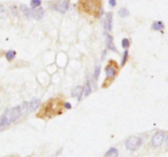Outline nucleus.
Returning <instances> with one entry per match:
<instances>
[{"label":"nucleus","mask_w":168,"mask_h":157,"mask_svg":"<svg viewBox=\"0 0 168 157\" xmlns=\"http://www.w3.org/2000/svg\"><path fill=\"white\" fill-rule=\"evenodd\" d=\"M100 72H101V67L99 65H97L95 69V73H94V77H95V79H98V77H99Z\"/></svg>","instance_id":"21"},{"label":"nucleus","mask_w":168,"mask_h":157,"mask_svg":"<svg viewBox=\"0 0 168 157\" xmlns=\"http://www.w3.org/2000/svg\"><path fill=\"white\" fill-rule=\"evenodd\" d=\"M91 90H92V88H91V85H90V83L89 81H88L85 84V89H84V95L85 96H89L91 92Z\"/></svg>","instance_id":"20"},{"label":"nucleus","mask_w":168,"mask_h":157,"mask_svg":"<svg viewBox=\"0 0 168 157\" xmlns=\"http://www.w3.org/2000/svg\"><path fill=\"white\" fill-rule=\"evenodd\" d=\"M40 104V99L39 98H34V99L31 100V102H30V104L28 105V109H29L30 111H34L36 110L37 108L39 107V106Z\"/></svg>","instance_id":"11"},{"label":"nucleus","mask_w":168,"mask_h":157,"mask_svg":"<svg viewBox=\"0 0 168 157\" xmlns=\"http://www.w3.org/2000/svg\"><path fill=\"white\" fill-rule=\"evenodd\" d=\"M44 14H45V11L42 8H39L37 9H30V16H32L37 21L41 20L44 16Z\"/></svg>","instance_id":"7"},{"label":"nucleus","mask_w":168,"mask_h":157,"mask_svg":"<svg viewBox=\"0 0 168 157\" xmlns=\"http://www.w3.org/2000/svg\"><path fill=\"white\" fill-rule=\"evenodd\" d=\"M118 15L121 17L124 18V17H126V16H128L130 15V12H129L128 9H126V8H121L120 9L118 12Z\"/></svg>","instance_id":"16"},{"label":"nucleus","mask_w":168,"mask_h":157,"mask_svg":"<svg viewBox=\"0 0 168 157\" xmlns=\"http://www.w3.org/2000/svg\"><path fill=\"white\" fill-rule=\"evenodd\" d=\"M21 11L23 12L24 15L27 16V18H30V9L28 8L26 5H21Z\"/></svg>","instance_id":"15"},{"label":"nucleus","mask_w":168,"mask_h":157,"mask_svg":"<svg viewBox=\"0 0 168 157\" xmlns=\"http://www.w3.org/2000/svg\"><path fill=\"white\" fill-rule=\"evenodd\" d=\"M164 138H165L164 132H162V131L157 132L152 138V141H151L152 145L153 147H160L163 144Z\"/></svg>","instance_id":"4"},{"label":"nucleus","mask_w":168,"mask_h":157,"mask_svg":"<svg viewBox=\"0 0 168 157\" xmlns=\"http://www.w3.org/2000/svg\"><path fill=\"white\" fill-rule=\"evenodd\" d=\"M56 11L61 13H65L69 8V3L67 0H63L54 6Z\"/></svg>","instance_id":"6"},{"label":"nucleus","mask_w":168,"mask_h":157,"mask_svg":"<svg viewBox=\"0 0 168 157\" xmlns=\"http://www.w3.org/2000/svg\"><path fill=\"white\" fill-rule=\"evenodd\" d=\"M164 28H165V26H164V23H163V21H154L152 24V29L154 30H157V31H162V30H164Z\"/></svg>","instance_id":"12"},{"label":"nucleus","mask_w":168,"mask_h":157,"mask_svg":"<svg viewBox=\"0 0 168 157\" xmlns=\"http://www.w3.org/2000/svg\"><path fill=\"white\" fill-rule=\"evenodd\" d=\"M8 16V11L3 5L0 4V19L5 18Z\"/></svg>","instance_id":"17"},{"label":"nucleus","mask_w":168,"mask_h":157,"mask_svg":"<svg viewBox=\"0 0 168 157\" xmlns=\"http://www.w3.org/2000/svg\"><path fill=\"white\" fill-rule=\"evenodd\" d=\"M142 142V139L139 137H130L126 141V149L129 151H135L141 146Z\"/></svg>","instance_id":"3"},{"label":"nucleus","mask_w":168,"mask_h":157,"mask_svg":"<svg viewBox=\"0 0 168 157\" xmlns=\"http://www.w3.org/2000/svg\"><path fill=\"white\" fill-rule=\"evenodd\" d=\"M128 58H129V52L127 51V50H126V51L124 52L123 56H122V59H121V67L126 65V61H127V60H128Z\"/></svg>","instance_id":"18"},{"label":"nucleus","mask_w":168,"mask_h":157,"mask_svg":"<svg viewBox=\"0 0 168 157\" xmlns=\"http://www.w3.org/2000/svg\"><path fill=\"white\" fill-rule=\"evenodd\" d=\"M113 12L107 13L105 20H104V23H103L104 34H106L108 31L112 30V28H113Z\"/></svg>","instance_id":"5"},{"label":"nucleus","mask_w":168,"mask_h":157,"mask_svg":"<svg viewBox=\"0 0 168 157\" xmlns=\"http://www.w3.org/2000/svg\"><path fill=\"white\" fill-rule=\"evenodd\" d=\"M121 46L124 48H128L130 47V41L127 39H123L121 40Z\"/></svg>","instance_id":"22"},{"label":"nucleus","mask_w":168,"mask_h":157,"mask_svg":"<svg viewBox=\"0 0 168 157\" xmlns=\"http://www.w3.org/2000/svg\"><path fill=\"white\" fill-rule=\"evenodd\" d=\"M118 156V151L115 147H112L108 150L105 154L104 157H117Z\"/></svg>","instance_id":"13"},{"label":"nucleus","mask_w":168,"mask_h":157,"mask_svg":"<svg viewBox=\"0 0 168 157\" xmlns=\"http://www.w3.org/2000/svg\"><path fill=\"white\" fill-rule=\"evenodd\" d=\"M41 5V0H31L30 1V8L32 9L38 8Z\"/></svg>","instance_id":"19"},{"label":"nucleus","mask_w":168,"mask_h":157,"mask_svg":"<svg viewBox=\"0 0 168 157\" xmlns=\"http://www.w3.org/2000/svg\"><path fill=\"white\" fill-rule=\"evenodd\" d=\"M106 44H107V47L108 49L111 50V51H113V52H118L116 47L114 45V43H113V38L111 34H108L107 35V39H106Z\"/></svg>","instance_id":"10"},{"label":"nucleus","mask_w":168,"mask_h":157,"mask_svg":"<svg viewBox=\"0 0 168 157\" xmlns=\"http://www.w3.org/2000/svg\"><path fill=\"white\" fill-rule=\"evenodd\" d=\"M22 111L20 106L11 108L6 110L5 113L2 115L0 119V128H4L6 126L10 125L11 124L16 122L19 118L21 117Z\"/></svg>","instance_id":"1"},{"label":"nucleus","mask_w":168,"mask_h":157,"mask_svg":"<svg viewBox=\"0 0 168 157\" xmlns=\"http://www.w3.org/2000/svg\"><path fill=\"white\" fill-rule=\"evenodd\" d=\"M16 52L13 51V50H10V51H8L7 53H6V58H7V60L11 61H13L14 58H16Z\"/></svg>","instance_id":"14"},{"label":"nucleus","mask_w":168,"mask_h":157,"mask_svg":"<svg viewBox=\"0 0 168 157\" xmlns=\"http://www.w3.org/2000/svg\"><path fill=\"white\" fill-rule=\"evenodd\" d=\"M108 3H109L111 7H113V8H114L116 5V0H108Z\"/></svg>","instance_id":"23"},{"label":"nucleus","mask_w":168,"mask_h":157,"mask_svg":"<svg viewBox=\"0 0 168 157\" xmlns=\"http://www.w3.org/2000/svg\"><path fill=\"white\" fill-rule=\"evenodd\" d=\"M105 72L107 78H109L110 80H113L115 78L116 75V72L114 67H113L112 65H108L105 68Z\"/></svg>","instance_id":"9"},{"label":"nucleus","mask_w":168,"mask_h":157,"mask_svg":"<svg viewBox=\"0 0 168 157\" xmlns=\"http://www.w3.org/2000/svg\"><path fill=\"white\" fill-rule=\"evenodd\" d=\"M63 107H65L66 109H71V103H69V102H65V103L63 104Z\"/></svg>","instance_id":"24"},{"label":"nucleus","mask_w":168,"mask_h":157,"mask_svg":"<svg viewBox=\"0 0 168 157\" xmlns=\"http://www.w3.org/2000/svg\"><path fill=\"white\" fill-rule=\"evenodd\" d=\"M80 6L90 15L97 16L101 10V0H80Z\"/></svg>","instance_id":"2"},{"label":"nucleus","mask_w":168,"mask_h":157,"mask_svg":"<svg viewBox=\"0 0 168 157\" xmlns=\"http://www.w3.org/2000/svg\"><path fill=\"white\" fill-rule=\"evenodd\" d=\"M84 92V88L82 86H76L75 89L71 91V96L74 97H77L78 101H80L81 97Z\"/></svg>","instance_id":"8"}]
</instances>
